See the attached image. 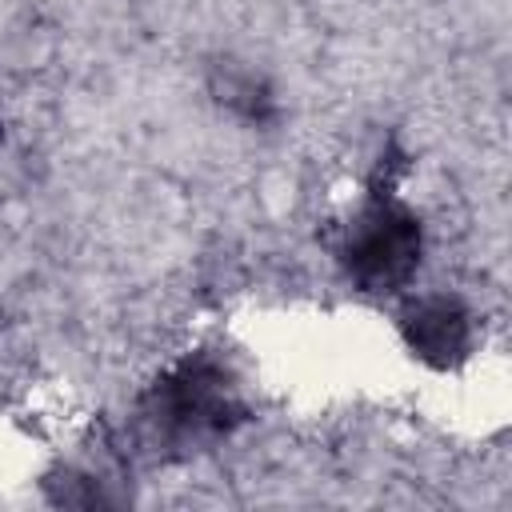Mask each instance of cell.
<instances>
[{"label": "cell", "instance_id": "1", "mask_svg": "<svg viewBox=\"0 0 512 512\" xmlns=\"http://www.w3.org/2000/svg\"><path fill=\"white\" fill-rule=\"evenodd\" d=\"M416 256V232H412V220L408 216H396V212H372L356 236V248H352V264L360 276L368 280H392L400 276Z\"/></svg>", "mask_w": 512, "mask_h": 512}]
</instances>
